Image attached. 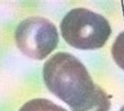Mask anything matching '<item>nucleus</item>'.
I'll return each instance as SVG.
<instances>
[{
    "mask_svg": "<svg viewBox=\"0 0 124 111\" xmlns=\"http://www.w3.org/2000/svg\"><path fill=\"white\" fill-rule=\"evenodd\" d=\"M43 78L47 88L68 104L72 111H108L111 100L93 82L87 68L74 55L55 53L44 63Z\"/></svg>",
    "mask_w": 124,
    "mask_h": 111,
    "instance_id": "nucleus-1",
    "label": "nucleus"
},
{
    "mask_svg": "<svg viewBox=\"0 0 124 111\" xmlns=\"http://www.w3.org/2000/svg\"><path fill=\"white\" fill-rule=\"evenodd\" d=\"M60 28L66 43L81 50L103 47L112 34L104 17L84 7L71 9L62 20Z\"/></svg>",
    "mask_w": 124,
    "mask_h": 111,
    "instance_id": "nucleus-2",
    "label": "nucleus"
},
{
    "mask_svg": "<svg viewBox=\"0 0 124 111\" xmlns=\"http://www.w3.org/2000/svg\"><path fill=\"white\" fill-rule=\"evenodd\" d=\"M15 40L24 55L41 60L56 48L58 33L55 25L49 20L43 17H29L17 26Z\"/></svg>",
    "mask_w": 124,
    "mask_h": 111,
    "instance_id": "nucleus-3",
    "label": "nucleus"
},
{
    "mask_svg": "<svg viewBox=\"0 0 124 111\" xmlns=\"http://www.w3.org/2000/svg\"><path fill=\"white\" fill-rule=\"evenodd\" d=\"M19 111H67V110L47 99H33L24 104Z\"/></svg>",
    "mask_w": 124,
    "mask_h": 111,
    "instance_id": "nucleus-4",
    "label": "nucleus"
},
{
    "mask_svg": "<svg viewBox=\"0 0 124 111\" xmlns=\"http://www.w3.org/2000/svg\"><path fill=\"white\" fill-rule=\"evenodd\" d=\"M112 55L116 63L124 70V31H122L114 42Z\"/></svg>",
    "mask_w": 124,
    "mask_h": 111,
    "instance_id": "nucleus-5",
    "label": "nucleus"
},
{
    "mask_svg": "<svg viewBox=\"0 0 124 111\" xmlns=\"http://www.w3.org/2000/svg\"><path fill=\"white\" fill-rule=\"evenodd\" d=\"M120 111H124V106L122 107V108H121V109H120Z\"/></svg>",
    "mask_w": 124,
    "mask_h": 111,
    "instance_id": "nucleus-6",
    "label": "nucleus"
}]
</instances>
